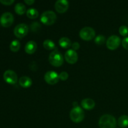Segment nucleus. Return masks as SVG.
<instances>
[{"instance_id":"f257e3e1","label":"nucleus","mask_w":128,"mask_h":128,"mask_svg":"<svg viewBox=\"0 0 128 128\" xmlns=\"http://www.w3.org/2000/svg\"><path fill=\"white\" fill-rule=\"evenodd\" d=\"M116 126V120L114 116L110 114H104L99 120L100 128H114Z\"/></svg>"},{"instance_id":"f03ea898","label":"nucleus","mask_w":128,"mask_h":128,"mask_svg":"<svg viewBox=\"0 0 128 128\" xmlns=\"http://www.w3.org/2000/svg\"><path fill=\"white\" fill-rule=\"evenodd\" d=\"M49 61L50 64L55 67H60L64 62L62 54L57 50H54L50 53L49 56Z\"/></svg>"},{"instance_id":"7ed1b4c3","label":"nucleus","mask_w":128,"mask_h":128,"mask_svg":"<svg viewBox=\"0 0 128 128\" xmlns=\"http://www.w3.org/2000/svg\"><path fill=\"white\" fill-rule=\"evenodd\" d=\"M56 14L52 11H46L41 14V21L47 26H50L54 24L56 21Z\"/></svg>"},{"instance_id":"20e7f679","label":"nucleus","mask_w":128,"mask_h":128,"mask_svg":"<svg viewBox=\"0 0 128 128\" xmlns=\"http://www.w3.org/2000/svg\"><path fill=\"white\" fill-rule=\"evenodd\" d=\"M84 118V113L82 109L78 106L74 107L70 112V118L73 122L78 123L81 122Z\"/></svg>"},{"instance_id":"39448f33","label":"nucleus","mask_w":128,"mask_h":128,"mask_svg":"<svg viewBox=\"0 0 128 128\" xmlns=\"http://www.w3.org/2000/svg\"><path fill=\"white\" fill-rule=\"evenodd\" d=\"M96 35L94 30L91 27H85L80 31V36L85 41H91Z\"/></svg>"},{"instance_id":"423d86ee","label":"nucleus","mask_w":128,"mask_h":128,"mask_svg":"<svg viewBox=\"0 0 128 128\" xmlns=\"http://www.w3.org/2000/svg\"><path fill=\"white\" fill-rule=\"evenodd\" d=\"M29 28L26 24L21 23L17 25L14 29V34L18 38H22L27 35Z\"/></svg>"},{"instance_id":"0eeeda50","label":"nucleus","mask_w":128,"mask_h":128,"mask_svg":"<svg viewBox=\"0 0 128 128\" xmlns=\"http://www.w3.org/2000/svg\"><path fill=\"white\" fill-rule=\"evenodd\" d=\"M14 22V16L11 12H6L1 15L0 18V24L5 28L10 27Z\"/></svg>"},{"instance_id":"6e6552de","label":"nucleus","mask_w":128,"mask_h":128,"mask_svg":"<svg viewBox=\"0 0 128 128\" xmlns=\"http://www.w3.org/2000/svg\"><path fill=\"white\" fill-rule=\"evenodd\" d=\"M121 43V39L116 35H112L108 39L106 46L110 50H114L119 47Z\"/></svg>"},{"instance_id":"1a4fd4ad","label":"nucleus","mask_w":128,"mask_h":128,"mask_svg":"<svg viewBox=\"0 0 128 128\" xmlns=\"http://www.w3.org/2000/svg\"><path fill=\"white\" fill-rule=\"evenodd\" d=\"M44 80L50 85H54L58 83L60 80V77L57 72L52 71H48L44 75Z\"/></svg>"},{"instance_id":"9d476101","label":"nucleus","mask_w":128,"mask_h":128,"mask_svg":"<svg viewBox=\"0 0 128 128\" xmlns=\"http://www.w3.org/2000/svg\"><path fill=\"white\" fill-rule=\"evenodd\" d=\"M3 78L7 83L10 84H14L18 81V76L16 73L14 71L10 70H7L4 72Z\"/></svg>"},{"instance_id":"9b49d317","label":"nucleus","mask_w":128,"mask_h":128,"mask_svg":"<svg viewBox=\"0 0 128 128\" xmlns=\"http://www.w3.org/2000/svg\"><path fill=\"white\" fill-rule=\"evenodd\" d=\"M66 61L70 64H74L78 60V55L76 51L73 50H69L66 52L64 55Z\"/></svg>"},{"instance_id":"f8f14e48","label":"nucleus","mask_w":128,"mask_h":128,"mask_svg":"<svg viewBox=\"0 0 128 128\" xmlns=\"http://www.w3.org/2000/svg\"><path fill=\"white\" fill-rule=\"evenodd\" d=\"M69 8V2L66 0H58L54 4V8L56 11L60 13H63L68 10Z\"/></svg>"},{"instance_id":"ddd939ff","label":"nucleus","mask_w":128,"mask_h":128,"mask_svg":"<svg viewBox=\"0 0 128 128\" xmlns=\"http://www.w3.org/2000/svg\"><path fill=\"white\" fill-rule=\"evenodd\" d=\"M37 50V44L34 41H30L26 44L24 50L26 53L29 54H32Z\"/></svg>"},{"instance_id":"4468645a","label":"nucleus","mask_w":128,"mask_h":128,"mask_svg":"<svg viewBox=\"0 0 128 128\" xmlns=\"http://www.w3.org/2000/svg\"><path fill=\"white\" fill-rule=\"evenodd\" d=\"M81 106L84 109L87 110H91L94 108L95 102L91 98L84 99L81 101Z\"/></svg>"},{"instance_id":"2eb2a0df","label":"nucleus","mask_w":128,"mask_h":128,"mask_svg":"<svg viewBox=\"0 0 128 128\" xmlns=\"http://www.w3.org/2000/svg\"><path fill=\"white\" fill-rule=\"evenodd\" d=\"M19 84L22 88H29L32 84V80L28 76H22L19 80Z\"/></svg>"},{"instance_id":"dca6fc26","label":"nucleus","mask_w":128,"mask_h":128,"mask_svg":"<svg viewBox=\"0 0 128 128\" xmlns=\"http://www.w3.org/2000/svg\"><path fill=\"white\" fill-rule=\"evenodd\" d=\"M59 44L63 48H68L72 45V44L70 39L66 37H63L59 40Z\"/></svg>"},{"instance_id":"f3484780","label":"nucleus","mask_w":128,"mask_h":128,"mask_svg":"<svg viewBox=\"0 0 128 128\" xmlns=\"http://www.w3.org/2000/svg\"><path fill=\"white\" fill-rule=\"evenodd\" d=\"M118 125L121 128H126L128 126V116L122 115L118 119Z\"/></svg>"},{"instance_id":"a211bd4d","label":"nucleus","mask_w":128,"mask_h":128,"mask_svg":"<svg viewBox=\"0 0 128 128\" xmlns=\"http://www.w3.org/2000/svg\"><path fill=\"white\" fill-rule=\"evenodd\" d=\"M15 12L19 15H22L26 11V7L21 2L17 3L14 6Z\"/></svg>"},{"instance_id":"6ab92c4d","label":"nucleus","mask_w":128,"mask_h":128,"mask_svg":"<svg viewBox=\"0 0 128 128\" xmlns=\"http://www.w3.org/2000/svg\"><path fill=\"white\" fill-rule=\"evenodd\" d=\"M20 46H21V44L20 41L17 40H14L11 42L10 48L11 51H12V52H17L20 50Z\"/></svg>"},{"instance_id":"aec40b11","label":"nucleus","mask_w":128,"mask_h":128,"mask_svg":"<svg viewBox=\"0 0 128 128\" xmlns=\"http://www.w3.org/2000/svg\"><path fill=\"white\" fill-rule=\"evenodd\" d=\"M27 16L30 19H35L38 17L39 12L35 8H30L26 12Z\"/></svg>"},{"instance_id":"412c9836","label":"nucleus","mask_w":128,"mask_h":128,"mask_svg":"<svg viewBox=\"0 0 128 128\" xmlns=\"http://www.w3.org/2000/svg\"><path fill=\"white\" fill-rule=\"evenodd\" d=\"M43 46L47 50H53L56 48L55 43L51 40H46L43 42Z\"/></svg>"},{"instance_id":"4be33fe9","label":"nucleus","mask_w":128,"mask_h":128,"mask_svg":"<svg viewBox=\"0 0 128 128\" xmlns=\"http://www.w3.org/2000/svg\"><path fill=\"white\" fill-rule=\"evenodd\" d=\"M105 40H106V38H105L104 36L102 34H100L98 35L97 37H96L94 40V42L96 44L102 45L104 43Z\"/></svg>"},{"instance_id":"5701e85b","label":"nucleus","mask_w":128,"mask_h":128,"mask_svg":"<svg viewBox=\"0 0 128 128\" xmlns=\"http://www.w3.org/2000/svg\"><path fill=\"white\" fill-rule=\"evenodd\" d=\"M119 32H120V34H121V36H126L128 34V28L127 26H124V25L121 26V27L120 28V29H119Z\"/></svg>"},{"instance_id":"b1692460","label":"nucleus","mask_w":128,"mask_h":128,"mask_svg":"<svg viewBox=\"0 0 128 128\" xmlns=\"http://www.w3.org/2000/svg\"><path fill=\"white\" fill-rule=\"evenodd\" d=\"M59 77H60V79L62 81H66V80H68L69 77L68 73L66 71H62L59 75Z\"/></svg>"},{"instance_id":"393cba45","label":"nucleus","mask_w":128,"mask_h":128,"mask_svg":"<svg viewBox=\"0 0 128 128\" xmlns=\"http://www.w3.org/2000/svg\"><path fill=\"white\" fill-rule=\"evenodd\" d=\"M31 30L33 31H38L40 28H41V26H40V24H39L38 22H34L33 23H32L31 26Z\"/></svg>"},{"instance_id":"a878e982","label":"nucleus","mask_w":128,"mask_h":128,"mask_svg":"<svg viewBox=\"0 0 128 128\" xmlns=\"http://www.w3.org/2000/svg\"><path fill=\"white\" fill-rule=\"evenodd\" d=\"M14 2V0H0L1 3L4 5H6V6H10V5L12 4Z\"/></svg>"},{"instance_id":"bb28decb","label":"nucleus","mask_w":128,"mask_h":128,"mask_svg":"<svg viewBox=\"0 0 128 128\" xmlns=\"http://www.w3.org/2000/svg\"><path fill=\"white\" fill-rule=\"evenodd\" d=\"M122 45L124 49L128 50V37L125 38L122 41Z\"/></svg>"},{"instance_id":"cd10ccee","label":"nucleus","mask_w":128,"mask_h":128,"mask_svg":"<svg viewBox=\"0 0 128 128\" xmlns=\"http://www.w3.org/2000/svg\"><path fill=\"white\" fill-rule=\"evenodd\" d=\"M71 46H72V50H74V51L78 50L80 48V44H79L78 42H74V43H72V45H71Z\"/></svg>"},{"instance_id":"c85d7f7f","label":"nucleus","mask_w":128,"mask_h":128,"mask_svg":"<svg viewBox=\"0 0 128 128\" xmlns=\"http://www.w3.org/2000/svg\"><path fill=\"white\" fill-rule=\"evenodd\" d=\"M24 2L27 4L28 5H31L34 2V1H33V0H24Z\"/></svg>"}]
</instances>
